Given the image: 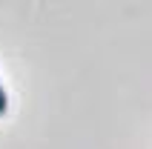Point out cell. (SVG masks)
Returning a JSON list of instances; mask_svg holds the SVG:
<instances>
[{"mask_svg": "<svg viewBox=\"0 0 152 149\" xmlns=\"http://www.w3.org/2000/svg\"><path fill=\"white\" fill-rule=\"evenodd\" d=\"M6 106H9V100H6V92H3V86H0V115L6 112Z\"/></svg>", "mask_w": 152, "mask_h": 149, "instance_id": "1", "label": "cell"}]
</instances>
